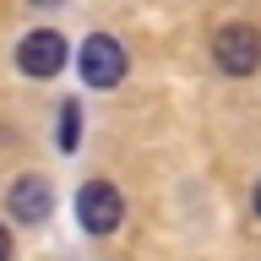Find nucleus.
<instances>
[{
	"label": "nucleus",
	"mask_w": 261,
	"mask_h": 261,
	"mask_svg": "<svg viewBox=\"0 0 261 261\" xmlns=\"http://www.w3.org/2000/svg\"><path fill=\"white\" fill-rule=\"evenodd\" d=\"M212 60L223 76H250L261 71V28L250 22H228V28L212 33Z\"/></svg>",
	"instance_id": "obj_1"
},
{
	"label": "nucleus",
	"mask_w": 261,
	"mask_h": 261,
	"mask_svg": "<svg viewBox=\"0 0 261 261\" xmlns=\"http://www.w3.org/2000/svg\"><path fill=\"white\" fill-rule=\"evenodd\" d=\"M76 71L87 87H120L125 82V44L109 38V33H87L76 55Z\"/></svg>",
	"instance_id": "obj_2"
},
{
	"label": "nucleus",
	"mask_w": 261,
	"mask_h": 261,
	"mask_svg": "<svg viewBox=\"0 0 261 261\" xmlns=\"http://www.w3.org/2000/svg\"><path fill=\"white\" fill-rule=\"evenodd\" d=\"M120 218H125V196L114 191L109 179H87L76 191V223L87 228V234H114Z\"/></svg>",
	"instance_id": "obj_3"
},
{
	"label": "nucleus",
	"mask_w": 261,
	"mask_h": 261,
	"mask_svg": "<svg viewBox=\"0 0 261 261\" xmlns=\"http://www.w3.org/2000/svg\"><path fill=\"white\" fill-rule=\"evenodd\" d=\"M65 38L55 28H33L22 44H16V65H22V76H60L65 71Z\"/></svg>",
	"instance_id": "obj_4"
},
{
	"label": "nucleus",
	"mask_w": 261,
	"mask_h": 261,
	"mask_svg": "<svg viewBox=\"0 0 261 261\" xmlns=\"http://www.w3.org/2000/svg\"><path fill=\"white\" fill-rule=\"evenodd\" d=\"M6 212L16 223H44L55 212V185L44 174H16V185L6 191Z\"/></svg>",
	"instance_id": "obj_5"
},
{
	"label": "nucleus",
	"mask_w": 261,
	"mask_h": 261,
	"mask_svg": "<svg viewBox=\"0 0 261 261\" xmlns=\"http://www.w3.org/2000/svg\"><path fill=\"white\" fill-rule=\"evenodd\" d=\"M76 142H82V103L65 98L60 103V152H76Z\"/></svg>",
	"instance_id": "obj_6"
},
{
	"label": "nucleus",
	"mask_w": 261,
	"mask_h": 261,
	"mask_svg": "<svg viewBox=\"0 0 261 261\" xmlns=\"http://www.w3.org/2000/svg\"><path fill=\"white\" fill-rule=\"evenodd\" d=\"M0 261H11V234L0 228Z\"/></svg>",
	"instance_id": "obj_7"
},
{
	"label": "nucleus",
	"mask_w": 261,
	"mask_h": 261,
	"mask_svg": "<svg viewBox=\"0 0 261 261\" xmlns=\"http://www.w3.org/2000/svg\"><path fill=\"white\" fill-rule=\"evenodd\" d=\"M250 207H256V218H261V179H256V196H250Z\"/></svg>",
	"instance_id": "obj_8"
},
{
	"label": "nucleus",
	"mask_w": 261,
	"mask_h": 261,
	"mask_svg": "<svg viewBox=\"0 0 261 261\" xmlns=\"http://www.w3.org/2000/svg\"><path fill=\"white\" fill-rule=\"evenodd\" d=\"M33 6H65V0H33Z\"/></svg>",
	"instance_id": "obj_9"
}]
</instances>
